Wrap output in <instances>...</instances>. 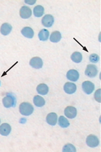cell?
Returning <instances> with one entry per match:
<instances>
[{
	"label": "cell",
	"instance_id": "cell-16",
	"mask_svg": "<svg viewBox=\"0 0 101 152\" xmlns=\"http://www.w3.org/2000/svg\"><path fill=\"white\" fill-rule=\"evenodd\" d=\"M48 87L45 84H40L37 87V92L41 95H46L48 93Z\"/></svg>",
	"mask_w": 101,
	"mask_h": 152
},
{
	"label": "cell",
	"instance_id": "cell-24",
	"mask_svg": "<svg viewBox=\"0 0 101 152\" xmlns=\"http://www.w3.org/2000/svg\"><path fill=\"white\" fill-rule=\"evenodd\" d=\"M94 98L97 102H98L99 103L101 102V89H100L97 90L96 92L95 93Z\"/></svg>",
	"mask_w": 101,
	"mask_h": 152
},
{
	"label": "cell",
	"instance_id": "cell-1",
	"mask_svg": "<svg viewBox=\"0 0 101 152\" xmlns=\"http://www.w3.org/2000/svg\"><path fill=\"white\" fill-rule=\"evenodd\" d=\"M34 111V107L28 102H23L19 105V112L24 116H29Z\"/></svg>",
	"mask_w": 101,
	"mask_h": 152
},
{
	"label": "cell",
	"instance_id": "cell-15",
	"mask_svg": "<svg viewBox=\"0 0 101 152\" xmlns=\"http://www.w3.org/2000/svg\"><path fill=\"white\" fill-rule=\"evenodd\" d=\"M12 27L11 26V25H10L8 23H5L1 26L0 32H1V33L3 35L6 36L10 33V32H11V31H12Z\"/></svg>",
	"mask_w": 101,
	"mask_h": 152
},
{
	"label": "cell",
	"instance_id": "cell-5",
	"mask_svg": "<svg viewBox=\"0 0 101 152\" xmlns=\"http://www.w3.org/2000/svg\"><path fill=\"white\" fill-rule=\"evenodd\" d=\"M82 90L83 91L87 94V95H90V94L93 92V90L95 89V86L93 83L90 81H85L82 84Z\"/></svg>",
	"mask_w": 101,
	"mask_h": 152
},
{
	"label": "cell",
	"instance_id": "cell-23",
	"mask_svg": "<svg viewBox=\"0 0 101 152\" xmlns=\"http://www.w3.org/2000/svg\"><path fill=\"white\" fill-rule=\"evenodd\" d=\"M63 152H75L76 149L75 147L71 144H67L63 148Z\"/></svg>",
	"mask_w": 101,
	"mask_h": 152
},
{
	"label": "cell",
	"instance_id": "cell-3",
	"mask_svg": "<svg viewBox=\"0 0 101 152\" xmlns=\"http://www.w3.org/2000/svg\"><path fill=\"white\" fill-rule=\"evenodd\" d=\"M97 73H98V69L95 66L92 64L88 65L85 70V75L89 78L96 77Z\"/></svg>",
	"mask_w": 101,
	"mask_h": 152
},
{
	"label": "cell",
	"instance_id": "cell-17",
	"mask_svg": "<svg viewBox=\"0 0 101 152\" xmlns=\"http://www.w3.org/2000/svg\"><path fill=\"white\" fill-rule=\"evenodd\" d=\"M34 104L37 107H42L45 104V100L43 97L39 95H36L34 97L33 99Z\"/></svg>",
	"mask_w": 101,
	"mask_h": 152
},
{
	"label": "cell",
	"instance_id": "cell-20",
	"mask_svg": "<svg viewBox=\"0 0 101 152\" xmlns=\"http://www.w3.org/2000/svg\"><path fill=\"white\" fill-rule=\"evenodd\" d=\"M49 31L46 29H42L38 34V37L41 41H46L49 37Z\"/></svg>",
	"mask_w": 101,
	"mask_h": 152
},
{
	"label": "cell",
	"instance_id": "cell-22",
	"mask_svg": "<svg viewBox=\"0 0 101 152\" xmlns=\"http://www.w3.org/2000/svg\"><path fill=\"white\" fill-rule=\"evenodd\" d=\"M58 124L61 128H68V126H70L69 121H68V119L66 118L63 117V116H61V117L59 118Z\"/></svg>",
	"mask_w": 101,
	"mask_h": 152
},
{
	"label": "cell",
	"instance_id": "cell-25",
	"mask_svg": "<svg viewBox=\"0 0 101 152\" xmlns=\"http://www.w3.org/2000/svg\"><path fill=\"white\" fill-rule=\"evenodd\" d=\"M99 60V57L97 54H92L89 56V61L92 63H97Z\"/></svg>",
	"mask_w": 101,
	"mask_h": 152
},
{
	"label": "cell",
	"instance_id": "cell-26",
	"mask_svg": "<svg viewBox=\"0 0 101 152\" xmlns=\"http://www.w3.org/2000/svg\"><path fill=\"white\" fill-rule=\"evenodd\" d=\"M25 2L27 3H28L29 5H34L35 3V1H25Z\"/></svg>",
	"mask_w": 101,
	"mask_h": 152
},
{
	"label": "cell",
	"instance_id": "cell-14",
	"mask_svg": "<svg viewBox=\"0 0 101 152\" xmlns=\"http://www.w3.org/2000/svg\"><path fill=\"white\" fill-rule=\"evenodd\" d=\"M21 34L23 35V37L30 39L34 37V32L32 28L29 27H26L23 28V29L21 30Z\"/></svg>",
	"mask_w": 101,
	"mask_h": 152
},
{
	"label": "cell",
	"instance_id": "cell-2",
	"mask_svg": "<svg viewBox=\"0 0 101 152\" xmlns=\"http://www.w3.org/2000/svg\"><path fill=\"white\" fill-rule=\"evenodd\" d=\"M3 106H4L6 108L14 107L16 105V99L15 97L13 96L12 95H6L5 97L3 99Z\"/></svg>",
	"mask_w": 101,
	"mask_h": 152
},
{
	"label": "cell",
	"instance_id": "cell-21",
	"mask_svg": "<svg viewBox=\"0 0 101 152\" xmlns=\"http://www.w3.org/2000/svg\"><path fill=\"white\" fill-rule=\"evenodd\" d=\"M71 59L75 63H80L81 62V61L82 60V54L79 52H75L71 55Z\"/></svg>",
	"mask_w": 101,
	"mask_h": 152
},
{
	"label": "cell",
	"instance_id": "cell-13",
	"mask_svg": "<svg viewBox=\"0 0 101 152\" xmlns=\"http://www.w3.org/2000/svg\"><path fill=\"white\" fill-rule=\"evenodd\" d=\"M46 122L50 125L55 126L57 122V115L56 113H50L46 116Z\"/></svg>",
	"mask_w": 101,
	"mask_h": 152
},
{
	"label": "cell",
	"instance_id": "cell-6",
	"mask_svg": "<svg viewBox=\"0 0 101 152\" xmlns=\"http://www.w3.org/2000/svg\"><path fill=\"white\" fill-rule=\"evenodd\" d=\"M43 60L39 57H34L30 61V66L36 69H39L43 67Z\"/></svg>",
	"mask_w": 101,
	"mask_h": 152
},
{
	"label": "cell",
	"instance_id": "cell-12",
	"mask_svg": "<svg viewBox=\"0 0 101 152\" xmlns=\"http://www.w3.org/2000/svg\"><path fill=\"white\" fill-rule=\"evenodd\" d=\"M11 132V126L7 123H3L0 126V134L3 136L9 135Z\"/></svg>",
	"mask_w": 101,
	"mask_h": 152
},
{
	"label": "cell",
	"instance_id": "cell-9",
	"mask_svg": "<svg viewBox=\"0 0 101 152\" xmlns=\"http://www.w3.org/2000/svg\"><path fill=\"white\" fill-rule=\"evenodd\" d=\"M54 22L53 17L50 14H46L42 19V24L46 27H50L52 26Z\"/></svg>",
	"mask_w": 101,
	"mask_h": 152
},
{
	"label": "cell",
	"instance_id": "cell-27",
	"mask_svg": "<svg viewBox=\"0 0 101 152\" xmlns=\"http://www.w3.org/2000/svg\"><path fill=\"white\" fill-rule=\"evenodd\" d=\"M0 85H1V82H0Z\"/></svg>",
	"mask_w": 101,
	"mask_h": 152
},
{
	"label": "cell",
	"instance_id": "cell-4",
	"mask_svg": "<svg viewBox=\"0 0 101 152\" xmlns=\"http://www.w3.org/2000/svg\"><path fill=\"white\" fill-rule=\"evenodd\" d=\"M86 144L89 147L95 148L99 146V140L97 137L93 135H89L86 139Z\"/></svg>",
	"mask_w": 101,
	"mask_h": 152
},
{
	"label": "cell",
	"instance_id": "cell-11",
	"mask_svg": "<svg viewBox=\"0 0 101 152\" xmlns=\"http://www.w3.org/2000/svg\"><path fill=\"white\" fill-rule=\"evenodd\" d=\"M77 89V86L74 83L67 82L64 86V91L68 94H73Z\"/></svg>",
	"mask_w": 101,
	"mask_h": 152
},
{
	"label": "cell",
	"instance_id": "cell-19",
	"mask_svg": "<svg viewBox=\"0 0 101 152\" xmlns=\"http://www.w3.org/2000/svg\"><path fill=\"white\" fill-rule=\"evenodd\" d=\"M44 7H42L41 5H37L34 9V14L35 17H41L43 15V14H44Z\"/></svg>",
	"mask_w": 101,
	"mask_h": 152
},
{
	"label": "cell",
	"instance_id": "cell-7",
	"mask_svg": "<svg viewBox=\"0 0 101 152\" xmlns=\"http://www.w3.org/2000/svg\"><path fill=\"white\" fill-rule=\"evenodd\" d=\"M76 108L73 106H68L64 110V115L68 118H74L77 116Z\"/></svg>",
	"mask_w": 101,
	"mask_h": 152
},
{
	"label": "cell",
	"instance_id": "cell-10",
	"mask_svg": "<svg viewBox=\"0 0 101 152\" xmlns=\"http://www.w3.org/2000/svg\"><path fill=\"white\" fill-rule=\"evenodd\" d=\"M66 77L71 82H76L79 78V74L77 71L75 69H71L68 71Z\"/></svg>",
	"mask_w": 101,
	"mask_h": 152
},
{
	"label": "cell",
	"instance_id": "cell-8",
	"mask_svg": "<svg viewBox=\"0 0 101 152\" xmlns=\"http://www.w3.org/2000/svg\"><path fill=\"white\" fill-rule=\"evenodd\" d=\"M19 14L23 19H28L32 16V10L28 7L23 6L20 9Z\"/></svg>",
	"mask_w": 101,
	"mask_h": 152
},
{
	"label": "cell",
	"instance_id": "cell-18",
	"mask_svg": "<svg viewBox=\"0 0 101 152\" xmlns=\"http://www.w3.org/2000/svg\"><path fill=\"white\" fill-rule=\"evenodd\" d=\"M61 39V34L59 31H54L53 32L51 36H50V40L53 43L59 42Z\"/></svg>",
	"mask_w": 101,
	"mask_h": 152
}]
</instances>
